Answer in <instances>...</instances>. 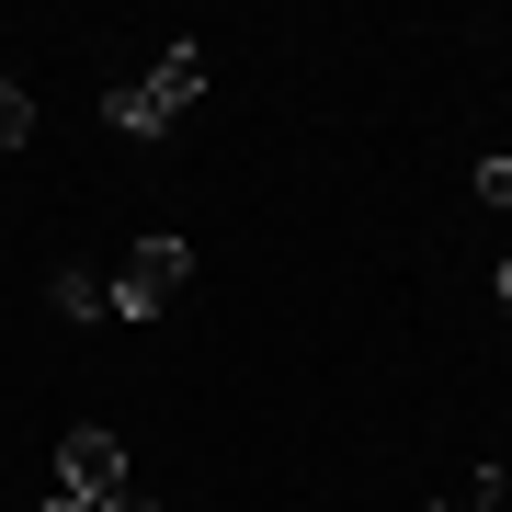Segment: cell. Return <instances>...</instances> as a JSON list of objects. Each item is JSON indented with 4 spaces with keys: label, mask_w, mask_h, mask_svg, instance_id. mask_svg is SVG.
<instances>
[{
    "label": "cell",
    "mask_w": 512,
    "mask_h": 512,
    "mask_svg": "<svg viewBox=\"0 0 512 512\" xmlns=\"http://www.w3.org/2000/svg\"><path fill=\"white\" fill-rule=\"evenodd\" d=\"M501 296H512V251H501Z\"/></svg>",
    "instance_id": "cell-10"
},
{
    "label": "cell",
    "mask_w": 512,
    "mask_h": 512,
    "mask_svg": "<svg viewBox=\"0 0 512 512\" xmlns=\"http://www.w3.org/2000/svg\"><path fill=\"white\" fill-rule=\"evenodd\" d=\"M478 205H512V160H478Z\"/></svg>",
    "instance_id": "cell-7"
},
{
    "label": "cell",
    "mask_w": 512,
    "mask_h": 512,
    "mask_svg": "<svg viewBox=\"0 0 512 512\" xmlns=\"http://www.w3.org/2000/svg\"><path fill=\"white\" fill-rule=\"evenodd\" d=\"M194 92H205V46L183 35V46L160 57V69H148V80H126V92H103V126H114V137H171V126L194 114Z\"/></svg>",
    "instance_id": "cell-1"
},
{
    "label": "cell",
    "mask_w": 512,
    "mask_h": 512,
    "mask_svg": "<svg viewBox=\"0 0 512 512\" xmlns=\"http://www.w3.org/2000/svg\"><path fill=\"white\" fill-rule=\"evenodd\" d=\"M46 296H57V319H114V296L80 274V262H57V285H46Z\"/></svg>",
    "instance_id": "cell-4"
},
{
    "label": "cell",
    "mask_w": 512,
    "mask_h": 512,
    "mask_svg": "<svg viewBox=\"0 0 512 512\" xmlns=\"http://www.w3.org/2000/svg\"><path fill=\"white\" fill-rule=\"evenodd\" d=\"M23 137H35V92H23V80H0V160H12Z\"/></svg>",
    "instance_id": "cell-5"
},
{
    "label": "cell",
    "mask_w": 512,
    "mask_h": 512,
    "mask_svg": "<svg viewBox=\"0 0 512 512\" xmlns=\"http://www.w3.org/2000/svg\"><path fill=\"white\" fill-rule=\"evenodd\" d=\"M57 490H69V501H103V490H126V444H114L103 421H80V433L57 444Z\"/></svg>",
    "instance_id": "cell-3"
},
{
    "label": "cell",
    "mask_w": 512,
    "mask_h": 512,
    "mask_svg": "<svg viewBox=\"0 0 512 512\" xmlns=\"http://www.w3.org/2000/svg\"><path fill=\"white\" fill-rule=\"evenodd\" d=\"M183 285H194V251L160 228V239H137V251L114 262L103 296H114V319H171V308H183Z\"/></svg>",
    "instance_id": "cell-2"
},
{
    "label": "cell",
    "mask_w": 512,
    "mask_h": 512,
    "mask_svg": "<svg viewBox=\"0 0 512 512\" xmlns=\"http://www.w3.org/2000/svg\"><path fill=\"white\" fill-rule=\"evenodd\" d=\"M46 512H92V501H69V490H57V501H46Z\"/></svg>",
    "instance_id": "cell-9"
},
{
    "label": "cell",
    "mask_w": 512,
    "mask_h": 512,
    "mask_svg": "<svg viewBox=\"0 0 512 512\" xmlns=\"http://www.w3.org/2000/svg\"><path fill=\"white\" fill-rule=\"evenodd\" d=\"M490 501H501V467H478V478H467V490H444L433 512H490Z\"/></svg>",
    "instance_id": "cell-6"
},
{
    "label": "cell",
    "mask_w": 512,
    "mask_h": 512,
    "mask_svg": "<svg viewBox=\"0 0 512 512\" xmlns=\"http://www.w3.org/2000/svg\"><path fill=\"white\" fill-rule=\"evenodd\" d=\"M92 512H160V501H148V490H137V478H126V490H103Z\"/></svg>",
    "instance_id": "cell-8"
}]
</instances>
